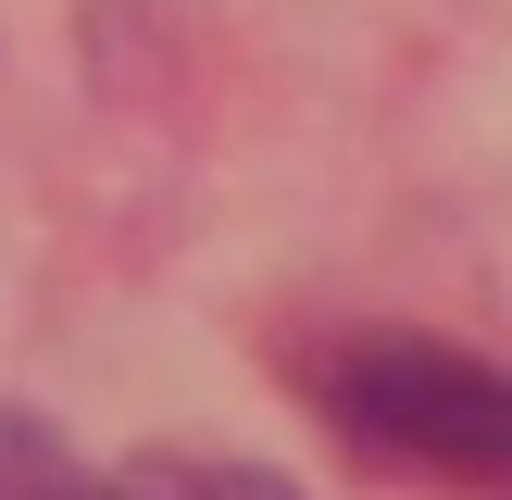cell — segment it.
Returning a JSON list of instances; mask_svg holds the SVG:
<instances>
[{"label": "cell", "mask_w": 512, "mask_h": 500, "mask_svg": "<svg viewBox=\"0 0 512 500\" xmlns=\"http://www.w3.org/2000/svg\"><path fill=\"white\" fill-rule=\"evenodd\" d=\"M325 425L413 475H512V375L450 338H350L313 375Z\"/></svg>", "instance_id": "1"}, {"label": "cell", "mask_w": 512, "mask_h": 500, "mask_svg": "<svg viewBox=\"0 0 512 500\" xmlns=\"http://www.w3.org/2000/svg\"><path fill=\"white\" fill-rule=\"evenodd\" d=\"M113 500H300V488L263 463H225V450H138L113 475Z\"/></svg>", "instance_id": "2"}, {"label": "cell", "mask_w": 512, "mask_h": 500, "mask_svg": "<svg viewBox=\"0 0 512 500\" xmlns=\"http://www.w3.org/2000/svg\"><path fill=\"white\" fill-rule=\"evenodd\" d=\"M0 500H113V475H88L38 413H0Z\"/></svg>", "instance_id": "3"}]
</instances>
